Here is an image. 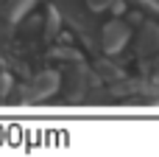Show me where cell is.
Here are the masks:
<instances>
[{
    "mask_svg": "<svg viewBox=\"0 0 159 157\" xmlns=\"http://www.w3.org/2000/svg\"><path fill=\"white\" fill-rule=\"evenodd\" d=\"M59 87H61V76L56 70H42V73H36L31 79L28 87H22V98H28V101H45L53 93H59Z\"/></svg>",
    "mask_w": 159,
    "mask_h": 157,
    "instance_id": "obj_1",
    "label": "cell"
},
{
    "mask_svg": "<svg viewBox=\"0 0 159 157\" xmlns=\"http://www.w3.org/2000/svg\"><path fill=\"white\" fill-rule=\"evenodd\" d=\"M126 39H129V28H126L120 20H112V22H106V25H103V31H101L103 51H109V53H117V51L126 45Z\"/></svg>",
    "mask_w": 159,
    "mask_h": 157,
    "instance_id": "obj_2",
    "label": "cell"
},
{
    "mask_svg": "<svg viewBox=\"0 0 159 157\" xmlns=\"http://www.w3.org/2000/svg\"><path fill=\"white\" fill-rule=\"evenodd\" d=\"M36 3H39V0H0V14L14 25V22H20Z\"/></svg>",
    "mask_w": 159,
    "mask_h": 157,
    "instance_id": "obj_3",
    "label": "cell"
},
{
    "mask_svg": "<svg viewBox=\"0 0 159 157\" xmlns=\"http://www.w3.org/2000/svg\"><path fill=\"white\" fill-rule=\"evenodd\" d=\"M157 48H159V31L154 25L143 28V34H140V53H151Z\"/></svg>",
    "mask_w": 159,
    "mask_h": 157,
    "instance_id": "obj_4",
    "label": "cell"
},
{
    "mask_svg": "<svg viewBox=\"0 0 159 157\" xmlns=\"http://www.w3.org/2000/svg\"><path fill=\"white\" fill-rule=\"evenodd\" d=\"M59 28H61V14H59V8L50 6V8H48V17H45V37L53 39Z\"/></svg>",
    "mask_w": 159,
    "mask_h": 157,
    "instance_id": "obj_5",
    "label": "cell"
},
{
    "mask_svg": "<svg viewBox=\"0 0 159 157\" xmlns=\"http://www.w3.org/2000/svg\"><path fill=\"white\" fill-rule=\"evenodd\" d=\"M8 31H11V22L0 14V51H6V45H8Z\"/></svg>",
    "mask_w": 159,
    "mask_h": 157,
    "instance_id": "obj_6",
    "label": "cell"
},
{
    "mask_svg": "<svg viewBox=\"0 0 159 157\" xmlns=\"http://www.w3.org/2000/svg\"><path fill=\"white\" fill-rule=\"evenodd\" d=\"M87 6H89L92 11H101V8H106V6H112V0H87Z\"/></svg>",
    "mask_w": 159,
    "mask_h": 157,
    "instance_id": "obj_7",
    "label": "cell"
}]
</instances>
